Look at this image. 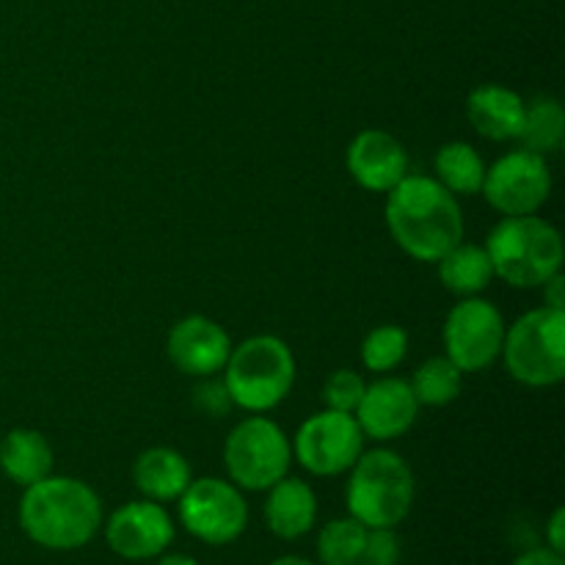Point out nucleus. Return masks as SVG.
<instances>
[{
    "label": "nucleus",
    "mask_w": 565,
    "mask_h": 565,
    "mask_svg": "<svg viewBox=\"0 0 565 565\" xmlns=\"http://www.w3.org/2000/svg\"><path fill=\"white\" fill-rule=\"evenodd\" d=\"M386 226L397 246L417 263L436 265L463 241L458 196L425 174H406L386 193Z\"/></svg>",
    "instance_id": "nucleus-1"
},
{
    "label": "nucleus",
    "mask_w": 565,
    "mask_h": 565,
    "mask_svg": "<svg viewBox=\"0 0 565 565\" xmlns=\"http://www.w3.org/2000/svg\"><path fill=\"white\" fill-rule=\"evenodd\" d=\"M20 527L33 544L44 550H81L103 527V502L83 480L47 475L39 483L28 486L22 494Z\"/></svg>",
    "instance_id": "nucleus-2"
},
{
    "label": "nucleus",
    "mask_w": 565,
    "mask_h": 565,
    "mask_svg": "<svg viewBox=\"0 0 565 565\" xmlns=\"http://www.w3.org/2000/svg\"><path fill=\"white\" fill-rule=\"evenodd\" d=\"M494 276L519 290L546 285L563 270V237L541 215H505L486 241Z\"/></svg>",
    "instance_id": "nucleus-3"
},
{
    "label": "nucleus",
    "mask_w": 565,
    "mask_h": 565,
    "mask_svg": "<svg viewBox=\"0 0 565 565\" xmlns=\"http://www.w3.org/2000/svg\"><path fill=\"white\" fill-rule=\"evenodd\" d=\"M345 486V505L356 522L367 530L392 527L406 522L414 508V472L406 458L395 450H367L356 458Z\"/></svg>",
    "instance_id": "nucleus-4"
},
{
    "label": "nucleus",
    "mask_w": 565,
    "mask_h": 565,
    "mask_svg": "<svg viewBox=\"0 0 565 565\" xmlns=\"http://www.w3.org/2000/svg\"><path fill=\"white\" fill-rule=\"evenodd\" d=\"M221 375L232 406L248 414H265L274 412L290 395L296 384V356L279 337L257 334L241 345H232Z\"/></svg>",
    "instance_id": "nucleus-5"
},
{
    "label": "nucleus",
    "mask_w": 565,
    "mask_h": 565,
    "mask_svg": "<svg viewBox=\"0 0 565 565\" xmlns=\"http://www.w3.org/2000/svg\"><path fill=\"white\" fill-rule=\"evenodd\" d=\"M500 359L513 381L533 390L555 386L565 379V312L530 309L505 329Z\"/></svg>",
    "instance_id": "nucleus-6"
},
{
    "label": "nucleus",
    "mask_w": 565,
    "mask_h": 565,
    "mask_svg": "<svg viewBox=\"0 0 565 565\" xmlns=\"http://www.w3.org/2000/svg\"><path fill=\"white\" fill-rule=\"evenodd\" d=\"M292 445L285 430L265 414H252L230 430L224 441V467L243 491H268L287 478Z\"/></svg>",
    "instance_id": "nucleus-7"
},
{
    "label": "nucleus",
    "mask_w": 565,
    "mask_h": 565,
    "mask_svg": "<svg viewBox=\"0 0 565 565\" xmlns=\"http://www.w3.org/2000/svg\"><path fill=\"white\" fill-rule=\"evenodd\" d=\"M505 318L491 301L480 296L461 298L447 312L445 331V356L467 373H483L500 359L502 342H505Z\"/></svg>",
    "instance_id": "nucleus-8"
},
{
    "label": "nucleus",
    "mask_w": 565,
    "mask_h": 565,
    "mask_svg": "<svg viewBox=\"0 0 565 565\" xmlns=\"http://www.w3.org/2000/svg\"><path fill=\"white\" fill-rule=\"evenodd\" d=\"M177 502H180L182 527L202 544L226 546L246 533L248 505L232 480H191Z\"/></svg>",
    "instance_id": "nucleus-9"
},
{
    "label": "nucleus",
    "mask_w": 565,
    "mask_h": 565,
    "mask_svg": "<svg viewBox=\"0 0 565 565\" xmlns=\"http://www.w3.org/2000/svg\"><path fill=\"white\" fill-rule=\"evenodd\" d=\"M290 445L292 458L309 475L337 478V475H345L364 452V434L353 414L323 408L303 419Z\"/></svg>",
    "instance_id": "nucleus-10"
},
{
    "label": "nucleus",
    "mask_w": 565,
    "mask_h": 565,
    "mask_svg": "<svg viewBox=\"0 0 565 565\" xmlns=\"http://www.w3.org/2000/svg\"><path fill=\"white\" fill-rule=\"evenodd\" d=\"M480 193L502 218L539 213L552 196L550 163L527 149H513L486 169Z\"/></svg>",
    "instance_id": "nucleus-11"
},
{
    "label": "nucleus",
    "mask_w": 565,
    "mask_h": 565,
    "mask_svg": "<svg viewBox=\"0 0 565 565\" xmlns=\"http://www.w3.org/2000/svg\"><path fill=\"white\" fill-rule=\"evenodd\" d=\"M105 541L125 561L160 557L174 541V522L160 502L136 500L116 508L105 522Z\"/></svg>",
    "instance_id": "nucleus-12"
},
{
    "label": "nucleus",
    "mask_w": 565,
    "mask_h": 565,
    "mask_svg": "<svg viewBox=\"0 0 565 565\" xmlns=\"http://www.w3.org/2000/svg\"><path fill=\"white\" fill-rule=\"evenodd\" d=\"M419 408L423 406L414 397L412 384L395 379V375H386V379L367 384L353 417H356L364 439L395 441L414 428Z\"/></svg>",
    "instance_id": "nucleus-13"
},
{
    "label": "nucleus",
    "mask_w": 565,
    "mask_h": 565,
    "mask_svg": "<svg viewBox=\"0 0 565 565\" xmlns=\"http://www.w3.org/2000/svg\"><path fill=\"white\" fill-rule=\"evenodd\" d=\"M166 353L180 373L191 379H210L224 370L232 353V340L215 320L204 315H188L177 320L166 340Z\"/></svg>",
    "instance_id": "nucleus-14"
},
{
    "label": "nucleus",
    "mask_w": 565,
    "mask_h": 565,
    "mask_svg": "<svg viewBox=\"0 0 565 565\" xmlns=\"http://www.w3.org/2000/svg\"><path fill=\"white\" fill-rule=\"evenodd\" d=\"M345 163L359 188L390 193L408 174L406 147L386 130H362L345 152Z\"/></svg>",
    "instance_id": "nucleus-15"
},
{
    "label": "nucleus",
    "mask_w": 565,
    "mask_h": 565,
    "mask_svg": "<svg viewBox=\"0 0 565 565\" xmlns=\"http://www.w3.org/2000/svg\"><path fill=\"white\" fill-rule=\"evenodd\" d=\"M467 119L486 141H516L524 119V99L513 88L486 83L469 92Z\"/></svg>",
    "instance_id": "nucleus-16"
},
{
    "label": "nucleus",
    "mask_w": 565,
    "mask_h": 565,
    "mask_svg": "<svg viewBox=\"0 0 565 565\" xmlns=\"http://www.w3.org/2000/svg\"><path fill=\"white\" fill-rule=\"evenodd\" d=\"M318 522V497L312 486L301 478H281L268 489L265 500V524L281 541H296L307 535Z\"/></svg>",
    "instance_id": "nucleus-17"
},
{
    "label": "nucleus",
    "mask_w": 565,
    "mask_h": 565,
    "mask_svg": "<svg viewBox=\"0 0 565 565\" xmlns=\"http://www.w3.org/2000/svg\"><path fill=\"white\" fill-rule=\"evenodd\" d=\"M132 480L143 500L174 502L191 486V463L174 447H149L132 463Z\"/></svg>",
    "instance_id": "nucleus-18"
},
{
    "label": "nucleus",
    "mask_w": 565,
    "mask_h": 565,
    "mask_svg": "<svg viewBox=\"0 0 565 565\" xmlns=\"http://www.w3.org/2000/svg\"><path fill=\"white\" fill-rule=\"evenodd\" d=\"M0 472L28 489L53 475V447L33 428L9 430L0 441Z\"/></svg>",
    "instance_id": "nucleus-19"
},
{
    "label": "nucleus",
    "mask_w": 565,
    "mask_h": 565,
    "mask_svg": "<svg viewBox=\"0 0 565 565\" xmlns=\"http://www.w3.org/2000/svg\"><path fill=\"white\" fill-rule=\"evenodd\" d=\"M439 268V279L445 285V290H450L452 296H480L494 276V265H491L489 252L486 246H475V243H458L452 246L445 257L436 263Z\"/></svg>",
    "instance_id": "nucleus-20"
},
{
    "label": "nucleus",
    "mask_w": 565,
    "mask_h": 565,
    "mask_svg": "<svg viewBox=\"0 0 565 565\" xmlns=\"http://www.w3.org/2000/svg\"><path fill=\"white\" fill-rule=\"evenodd\" d=\"M434 171V180L452 196H475L483 188L486 163L472 143L450 141L436 152Z\"/></svg>",
    "instance_id": "nucleus-21"
},
{
    "label": "nucleus",
    "mask_w": 565,
    "mask_h": 565,
    "mask_svg": "<svg viewBox=\"0 0 565 565\" xmlns=\"http://www.w3.org/2000/svg\"><path fill=\"white\" fill-rule=\"evenodd\" d=\"M563 138L565 110L555 97H535L533 103H524L522 130L516 138V141H522V149L546 158L563 147Z\"/></svg>",
    "instance_id": "nucleus-22"
},
{
    "label": "nucleus",
    "mask_w": 565,
    "mask_h": 565,
    "mask_svg": "<svg viewBox=\"0 0 565 565\" xmlns=\"http://www.w3.org/2000/svg\"><path fill=\"white\" fill-rule=\"evenodd\" d=\"M408 384H412V392L419 406L439 408L461 395L463 373L447 356H430L414 370Z\"/></svg>",
    "instance_id": "nucleus-23"
},
{
    "label": "nucleus",
    "mask_w": 565,
    "mask_h": 565,
    "mask_svg": "<svg viewBox=\"0 0 565 565\" xmlns=\"http://www.w3.org/2000/svg\"><path fill=\"white\" fill-rule=\"evenodd\" d=\"M367 527L353 516L331 519L318 535L320 565H359L364 555Z\"/></svg>",
    "instance_id": "nucleus-24"
},
{
    "label": "nucleus",
    "mask_w": 565,
    "mask_h": 565,
    "mask_svg": "<svg viewBox=\"0 0 565 565\" xmlns=\"http://www.w3.org/2000/svg\"><path fill=\"white\" fill-rule=\"evenodd\" d=\"M408 353V331L395 323L375 326L362 340V364L375 375H390L392 370L401 367Z\"/></svg>",
    "instance_id": "nucleus-25"
},
{
    "label": "nucleus",
    "mask_w": 565,
    "mask_h": 565,
    "mask_svg": "<svg viewBox=\"0 0 565 565\" xmlns=\"http://www.w3.org/2000/svg\"><path fill=\"white\" fill-rule=\"evenodd\" d=\"M364 390H367V381L362 379V373H356V370H334L326 379L320 397H323L326 408H331V412L353 414L359 401H362Z\"/></svg>",
    "instance_id": "nucleus-26"
},
{
    "label": "nucleus",
    "mask_w": 565,
    "mask_h": 565,
    "mask_svg": "<svg viewBox=\"0 0 565 565\" xmlns=\"http://www.w3.org/2000/svg\"><path fill=\"white\" fill-rule=\"evenodd\" d=\"M401 561V541H397L392 527H375L367 530V541H364L362 563L367 565H397Z\"/></svg>",
    "instance_id": "nucleus-27"
},
{
    "label": "nucleus",
    "mask_w": 565,
    "mask_h": 565,
    "mask_svg": "<svg viewBox=\"0 0 565 565\" xmlns=\"http://www.w3.org/2000/svg\"><path fill=\"white\" fill-rule=\"evenodd\" d=\"M193 403L202 414H210V417H224L226 412L232 408V397L226 392L224 379L215 381V375L210 379H202V384L193 390Z\"/></svg>",
    "instance_id": "nucleus-28"
},
{
    "label": "nucleus",
    "mask_w": 565,
    "mask_h": 565,
    "mask_svg": "<svg viewBox=\"0 0 565 565\" xmlns=\"http://www.w3.org/2000/svg\"><path fill=\"white\" fill-rule=\"evenodd\" d=\"M546 544H550L552 552L563 555L565 552V511L563 508H555L552 519L546 522Z\"/></svg>",
    "instance_id": "nucleus-29"
},
{
    "label": "nucleus",
    "mask_w": 565,
    "mask_h": 565,
    "mask_svg": "<svg viewBox=\"0 0 565 565\" xmlns=\"http://www.w3.org/2000/svg\"><path fill=\"white\" fill-rule=\"evenodd\" d=\"M511 565H565L563 555L552 552L550 546H541V550H530L524 555H519Z\"/></svg>",
    "instance_id": "nucleus-30"
},
{
    "label": "nucleus",
    "mask_w": 565,
    "mask_h": 565,
    "mask_svg": "<svg viewBox=\"0 0 565 565\" xmlns=\"http://www.w3.org/2000/svg\"><path fill=\"white\" fill-rule=\"evenodd\" d=\"M544 287V307L550 309H563L565 312V279H563V270L561 274L552 276Z\"/></svg>",
    "instance_id": "nucleus-31"
},
{
    "label": "nucleus",
    "mask_w": 565,
    "mask_h": 565,
    "mask_svg": "<svg viewBox=\"0 0 565 565\" xmlns=\"http://www.w3.org/2000/svg\"><path fill=\"white\" fill-rule=\"evenodd\" d=\"M154 565H199V563L188 555H166L163 552V555H160V561Z\"/></svg>",
    "instance_id": "nucleus-32"
},
{
    "label": "nucleus",
    "mask_w": 565,
    "mask_h": 565,
    "mask_svg": "<svg viewBox=\"0 0 565 565\" xmlns=\"http://www.w3.org/2000/svg\"><path fill=\"white\" fill-rule=\"evenodd\" d=\"M270 565H318L312 561H307V557H296V555H287V557H279V561H274Z\"/></svg>",
    "instance_id": "nucleus-33"
},
{
    "label": "nucleus",
    "mask_w": 565,
    "mask_h": 565,
    "mask_svg": "<svg viewBox=\"0 0 565 565\" xmlns=\"http://www.w3.org/2000/svg\"><path fill=\"white\" fill-rule=\"evenodd\" d=\"M359 565H367V563H359Z\"/></svg>",
    "instance_id": "nucleus-34"
}]
</instances>
